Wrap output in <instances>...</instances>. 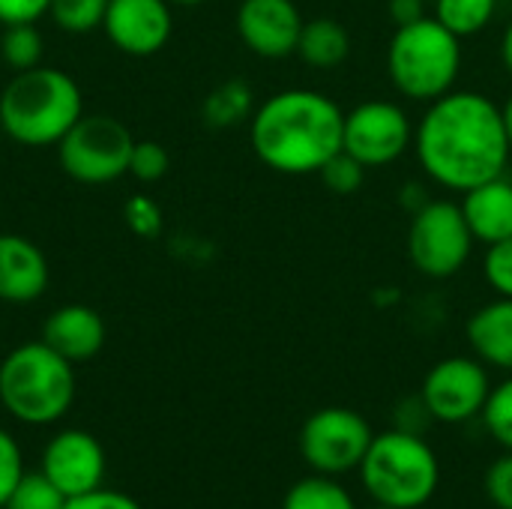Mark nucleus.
Instances as JSON below:
<instances>
[{
	"mask_svg": "<svg viewBox=\"0 0 512 509\" xmlns=\"http://www.w3.org/2000/svg\"><path fill=\"white\" fill-rule=\"evenodd\" d=\"M63 507H66V495L36 471V474H24V480L18 483V489L12 492V498L6 501V507L3 509H63Z\"/></svg>",
	"mask_w": 512,
	"mask_h": 509,
	"instance_id": "nucleus-27",
	"label": "nucleus"
},
{
	"mask_svg": "<svg viewBox=\"0 0 512 509\" xmlns=\"http://www.w3.org/2000/svg\"><path fill=\"white\" fill-rule=\"evenodd\" d=\"M123 219L132 228V234H138V237H156L162 231V210L147 195L129 198L126 201V210H123Z\"/></svg>",
	"mask_w": 512,
	"mask_h": 509,
	"instance_id": "nucleus-31",
	"label": "nucleus"
},
{
	"mask_svg": "<svg viewBox=\"0 0 512 509\" xmlns=\"http://www.w3.org/2000/svg\"><path fill=\"white\" fill-rule=\"evenodd\" d=\"M21 480H24L21 447L6 429H0V509L6 507V501L12 498V492L18 489Z\"/></svg>",
	"mask_w": 512,
	"mask_h": 509,
	"instance_id": "nucleus-30",
	"label": "nucleus"
},
{
	"mask_svg": "<svg viewBox=\"0 0 512 509\" xmlns=\"http://www.w3.org/2000/svg\"><path fill=\"white\" fill-rule=\"evenodd\" d=\"M486 498L498 509H512V453L504 450V456H498L489 471H486Z\"/></svg>",
	"mask_w": 512,
	"mask_h": 509,
	"instance_id": "nucleus-32",
	"label": "nucleus"
},
{
	"mask_svg": "<svg viewBox=\"0 0 512 509\" xmlns=\"http://www.w3.org/2000/svg\"><path fill=\"white\" fill-rule=\"evenodd\" d=\"M240 42L264 60H285L297 54L306 18L294 0H240L237 6Z\"/></svg>",
	"mask_w": 512,
	"mask_h": 509,
	"instance_id": "nucleus-13",
	"label": "nucleus"
},
{
	"mask_svg": "<svg viewBox=\"0 0 512 509\" xmlns=\"http://www.w3.org/2000/svg\"><path fill=\"white\" fill-rule=\"evenodd\" d=\"M102 30L129 57H150L165 48L174 30L168 0H108Z\"/></svg>",
	"mask_w": 512,
	"mask_h": 509,
	"instance_id": "nucleus-14",
	"label": "nucleus"
},
{
	"mask_svg": "<svg viewBox=\"0 0 512 509\" xmlns=\"http://www.w3.org/2000/svg\"><path fill=\"white\" fill-rule=\"evenodd\" d=\"M108 0H51V21L66 33H90L102 27Z\"/></svg>",
	"mask_w": 512,
	"mask_h": 509,
	"instance_id": "nucleus-24",
	"label": "nucleus"
},
{
	"mask_svg": "<svg viewBox=\"0 0 512 509\" xmlns=\"http://www.w3.org/2000/svg\"><path fill=\"white\" fill-rule=\"evenodd\" d=\"M42 342L69 363L93 360L105 345V324L96 309L69 303L54 309L42 324Z\"/></svg>",
	"mask_w": 512,
	"mask_h": 509,
	"instance_id": "nucleus-16",
	"label": "nucleus"
},
{
	"mask_svg": "<svg viewBox=\"0 0 512 509\" xmlns=\"http://www.w3.org/2000/svg\"><path fill=\"white\" fill-rule=\"evenodd\" d=\"M48 9L51 0H0V24H36Z\"/></svg>",
	"mask_w": 512,
	"mask_h": 509,
	"instance_id": "nucleus-34",
	"label": "nucleus"
},
{
	"mask_svg": "<svg viewBox=\"0 0 512 509\" xmlns=\"http://www.w3.org/2000/svg\"><path fill=\"white\" fill-rule=\"evenodd\" d=\"M81 117L84 99L78 84L54 66L18 72L0 93V126L24 147H57Z\"/></svg>",
	"mask_w": 512,
	"mask_h": 509,
	"instance_id": "nucleus-3",
	"label": "nucleus"
},
{
	"mask_svg": "<svg viewBox=\"0 0 512 509\" xmlns=\"http://www.w3.org/2000/svg\"><path fill=\"white\" fill-rule=\"evenodd\" d=\"M171 6H201V3H207V0H168Z\"/></svg>",
	"mask_w": 512,
	"mask_h": 509,
	"instance_id": "nucleus-38",
	"label": "nucleus"
},
{
	"mask_svg": "<svg viewBox=\"0 0 512 509\" xmlns=\"http://www.w3.org/2000/svg\"><path fill=\"white\" fill-rule=\"evenodd\" d=\"M345 111L339 102L312 87H288L255 105L249 117V144L276 174H318L339 150Z\"/></svg>",
	"mask_w": 512,
	"mask_h": 509,
	"instance_id": "nucleus-2",
	"label": "nucleus"
},
{
	"mask_svg": "<svg viewBox=\"0 0 512 509\" xmlns=\"http://www.w3.org/2000/svg\"><path fill=\"white\" fill-rule=\"evenodd\" d=\"M468 345L489 369L512 375V297H495L483 303L465 327Z\"/></svg>",
	"mask_w": 512,
	"mask_h": 509,
	"instance_id": "nucleus-18",
	"label": "nucleus"
},
{
	"mask_svg": "<svg viewBox=\"0 0 512 509\" xmlns=\"http://www.w3.org/2000/svg\"><path fill=\"white\" fill-rule=\"evenodd\" d=\"M168 153L156 141H135L132 156H129V174L141 183H156L168 174Z\"/></svg>",
	"mask_w": 512,
	"mask_h": 509,
	"instance_id": "nucleus-28",
	"label": "nucleus"
},
{
	"mask_svg": "<svg viewBox=\"0 0 512 509\" xmlns=\"http://www.w3.org/2000/svg\"><path fill=\"white\" fill-rule=\"evenodd\" d=\"M135 138L132 132L108 114H84L57 144L60 168L87 186L114 183L129 174Z\"/></svg>",
	"mask_w": 512,
	"mask_h": 509,
	"instance_id": "nucleus-8",
	"label": "nucleus"
},
{
	"mask_svg": "<svg viewBox=\"0 0 512 509\" xmlns=\"http://www.w3.org/2000/svg\"><path fill=\"white\" fill-rule=\"evenodd\" d=\"M498 12V0H435L432 15L462 42L480 36Z\"/></svg>",
	"mask_w": 512,
	"mask_h": 509,
	"instance_id": "nucleus-22",
	"label": "nucleus"
},
{
	"mask_svg": "<svg viewBox=\"0 0 512 509\" xmlns=\"http://www.w3.org/2000/svg\"><path fill=\"white\" fill-rule=\"evenodd\" d=\"M342 150L360 159L369 171L393 165L414 150V120L393 99H366L345 111Z\"/></svg>",
	"mask_w": 512,
	"mask_h": 509,
	"instance_id": "nucleus-10",
	"label": "nucleus"
},
{
	"mask_svg": "<svg viewBox=\"0 0 512 509\" xmlns=\"http://www.w3.org/2000/svg\"><path fill=\"white\" fill-rule=\"evenodd\" d=\"M462 39L435 15H423L393 30L387 45V75L399 96L414 102H435L456 90L462 75Z\"/></svg>",
	"mask_w": 512,
	"mask_h": 509,
	"instance_id": "nucleus-4",
	"label": "nucleus"
},
{
	"mask_svg": "<svg viewBox=\"0 0 512 509\" xmlns=\"http://www.w3.org/2000/svg\"><path fill=\"white\" fill-rule=\"evenodd\" d=\"M375 441L372 426L351 408H321L300 429V453L315 474L342 477L360 468Z\"/></svg>",
	"mask_w": 512,
	"mask_h": 509,
	"instance_id": "nucleus-9",
	"label": "nucleus"
},
{
	"mask_svg": "<svg viewBox=\"0 0 512 509\" xmlns=\"http://www.w3.org/2000/svg\"><path fill=\"white\" fill-rule=\"evenodd\" d=\"M0 51L15 72L42 66V33L36 30V24H12L3 33Z\"/></svg>",
	"mask_w": 512,
	"mask_h": 509,
	"instance_id": "nucleus-23",
	"label": "nucleus"
},
{
	"mask_svg": "<svg viewBox=\"0 0 512 509\" xmlns=\"http://www.w3.org/2000/svg\"><path fill=\"white\" fill-rule=\"evenodd\" d=\"M75 363L42 339L12 348L0 363V405L24 426H48L75 402Z\"/></svg>",
	"mask_w": 512,
	"mask_h": 509,
	"instance_id": "nucleus-5",
	"label": "nucleus"
},
{
	"mask_svg": "<svg viewBox=\"0 0 512 509\" xmlns=\"http://www.w3.org/2000/svg\"><path fill=\"white\" fill-rule=\"evenodd\" d=\"M45 288H48L45 252L21 234H0V300L33 303L45 294Z\"/></svg>",
	"mask_w": 512,
	"mask_h": 509,
	"instance_id": "nucleus-15",
	"label": "nucleus"
},
{
	"mask_svg": "<svg viewBox=\"0 0 512 509\" xmlns=\"http://www.w3.org/2000/svg\"><path fill=\"white\" fill-rule=\"evenodd\" d=\"M255 114V93L246 81L231 78L213 87L201 105V117L213 129H234Z\"/></svg>",
	"mask_w": 512,
	"mask_h": 509,
	"instance_id": "nucleus-20",
	"label": "nucleus"
},
{
	"mask_svg": "<svg viewBox=\"0 0 512 509\" xmlns=\"http://www.w3.org/2000/svg\"><path fill=\"white\" fill-rule=\"evenodd\" d=\"M483 276L498 297H512V237L495 246H486Z\"/></svg>",
	"mask_w": 512,
	"mask_h": 509,
	"instance_id": "nucleus-29",
	"label": "nucleus"
},
{
	"mask_svg": "<svg viewBox=\"0 0 512 509\" xmlns=\"http://www.w3.org/2000/svg\"><path fill=\"white\" fill-rule=\"evenodd\" d=\"M414 153L432 183L459 195L507 174L512 147L501 105L480 90L444 93L414 126Z\"/></svg>",
	"mask_w": 512,
	"mask_h": 509,
	"instance_id": "nucleus-1",
	"label": "nucleus"
},
{
	"mask_svg": "<svg viewBox=\"0 0 512 509\" xmlns=\"http://www.w3.org/2000/svg\"><path fill=\"white\" fill-rule=\"evenodd\" d=\"M372 509H396V507H384V504H375V507Z\"/></svg>",
	"mask_w": 512,
	"mask_h": 509,
	"instance_id": "nucleus-39",
	"label": "nucleus"
},
{
	"mask_svg": "<svg viewBox=\"0 0 512 509\" xmlns=\"http://www.w3.org/2000/svg\"><path fill=\"white\" fill-rule=\"evenodd\" d=\"M282 509H357V504L351 492L339 483V477L312 474L288 489Z\"/></svg>",
	"mask_w": 512,
	"mask_h": 509,
	"instance_id": "nucleus-21",
	"label": "nucleus"
},
{
	"mask_svg": "<svg viewBox=\"0 0 512 509\" xmlns=\"http://www.w3.org/2000/svg\"><path fill=\"white\" fill-rule=\"evenodd\" d=\"M501 63H504V69H507V75L512 78V21L504 27V33H501Z\"/></svg>",
	"mask_w": 512,
	"mask_h": 509,
	"instance_id": "nucleus-36",
	"label": "nucleus"
},
{
	"mask_svg": "<svg viewBox=\"0 0 512 509\" xmlns=\"http://www.w3.org/2000/svg\"><path fill=\"white\" fill-rule=\"evenodd\" d=\"M474 234L465 222L459 201H423L408 225V261L426 279H453L474 255Z\"/></svg>",
	"mask_w": 512,
	"mask_h": 509,
	"instance_id": "nucleus-7",
	"label": "nucleus"
},
{
	"mask_svg": "<svg viewBox=\"0 0 512 509\" xmlns=\"http://www.w3.org/2000/svg\"><path fill=\"white\" fill-rule=\"evenodd\" d=\"M459 207L477 243L495 246L512 237V180L507 174L462 192Z\"/></svg>",
	"mask_w": 512,
	"mask_h": 509,
	"instance_id": "nucleus-17",
	"label": "nucleus"
},
{
	"mask_svg": "<svg viewBox=\"0 0 512 509\" xmlns=\"http://www.w3.org/2000/svg\"><path fill=\"white\" fill-rule=\"evenodd\" d=\"M39 474L54 483L66 495V501L96 492L105 480V450L90 432L63 429L45 444Z\"/></svg>",
	"mask_w": 512,
	"mask_h": 509,
	"instance_id": "nucleus-12",
	"label": "nucleus"
},
{
	"mask_svg": "<svg viewBox=\"0 0 512 509\" xmlns=\"http://www.w3.org/2000/svg\"><path fill=\"white\" fill-rule=\"evenodd\" d=\"M492 393L489 366L477 357H447L423 378L420 399L438 423H468L483 414Z\"/></svg>",
	"mask_w": 512,
	"mask_h": 509,
	"instance_id": "nucleus-11",
	"label": "nucleus"
},
{
	"mask_svg": "<svg viewBox=\"0 0 512 509\" xmlns=\"http://www.w3.org/2000/svg\"><path fill=\"white\" fill-rule=\"evenodd\" d=\"M366 165L360 162V159H354L351 153H345V150H339L318 174H321V180H324V186L333 192V195H342V198H348V195H357L360 189H363V183H366Z\"/></svg>",
	"mask_w": 512,
	"mask_h": 509,
	"instance_id": "nucleus-26",
	"label": "nucleus"
},
{
	"mask_svg": "<svg viewBox=\"0 0 512 509\" xmlns=\"http://www.w3.org/2000/svg\"><path fill=\"white\" fill-rule=\"evenodd\" d=\"M351 54V33L339 18L321 15L309 18L303 24L300 42H297V57L312 66V69H336L348 60Z\"/></svg>",
	"mask_w": 512,
	"mask_h": 509,
	"instance_id": "nucleus-19",
	"label": "nucleus"
},
{
	"mask_svg": "<svg viewBox=\"0 0 512 509\" xmlns=\"http://www.w3.org/2000/svg\"><path fill=\"white\" fill-rule=\"evenodd\" d=\"M501 117H504V129H507V138H510L512 147V93L507 96V102L501 105Z\"/></svg>",
	"mask_w": 512,
	"mask_h": 509,
	"instance_id": "nucleus-37",
	"label": "nucleus"
},
{
	"mask_svg": "<svg viewBox=\"0 0 512 509\" xmlns=\"http://www.w3.org/2000/svg\"><path fill=\"white\" fill-rule=\"evenodd\" d=\"M387 12H390L393 24L402 27V24H411V21L423 18L426 15V6H423V0H390L387 3Z\"/></svg>",
	"mask_w": 512,
	"mask_h": 509,
	"instance_id": "nucleus-35",
	"label": "nucleus"
},
{
	"mask_svg": "<svg viewBox=\"0 0 512 509\" xmlns=\"http://www.w3.org/2000/svg\"><path fill=\"white\" fill-rule=\"evenodd\" d=\"M63 509H144L135 498H129L126 492H114V489H96L78 498H69Z\"/></svg>",
	"mask_w": 512,
	"mask_h": 509,
	"instance_id": "nucleus-33",
	"label": "nucleus"
},
{
	"mask_svg": "<svg viewBox=\"0 0 512 509\" xmlns=\"http://www.w3.org/2000/svg\"><path fill=\"white\" fill-rule=\"evenodd\" d=\"M360 483L375 504L396 509L426 507L441 483V465L423 435L390 429L375 435L360 462Z\"/></svg>",
	"mask_w": 512,
	"mask_h": 509,
	"instance_id": "nucleus-6",
	"label": "nucleus"
},
{
	"mask_svg": "<svg viewBox=\"0 0 512 509\" xmlns=\"http://www.w3.org/2000/svg\"><path fill=\"white\" fill-rule=\"evenodd\" d=\"M480 417H483L486 432L495 438V444H501L507 453H512V375L492 387Z\"/></svg>",
	"mask_w": 512,
	"mask_h": 509,
	"instance_id": "nucleus-25",
	"label": "nucleus"
}]
</instances>
